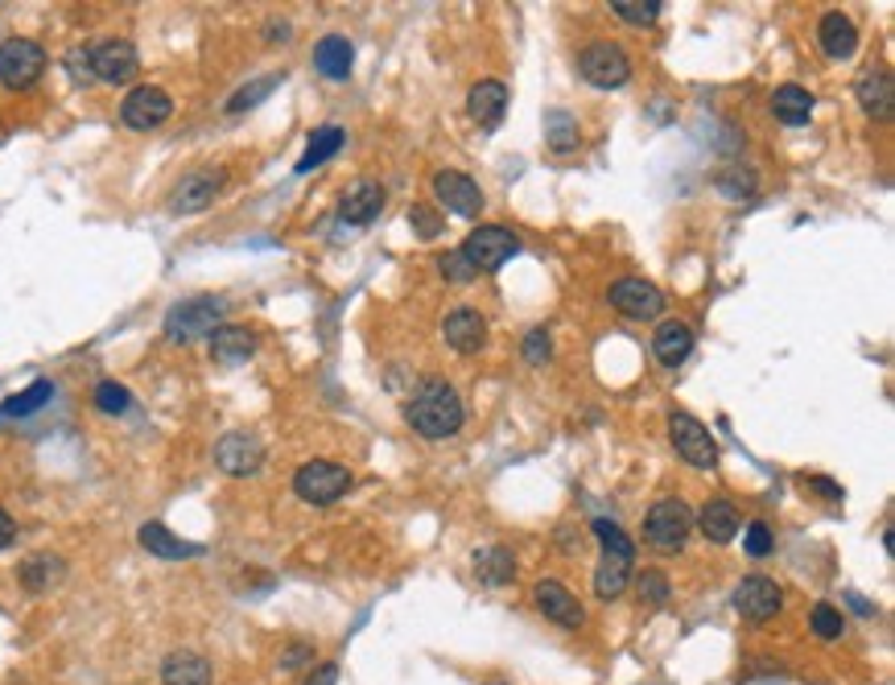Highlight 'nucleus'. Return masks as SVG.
<instances>
[{
	"label": "nucleus",
	"mask_w": 895,
	"mask_h": 685,
	"mask_svg": "<svg viewBox=\"0 0 895 685\" xmlns=\"http://www.w3.org/2000/svg\"><path fill=\"white\" fill-rule=\"evenodd\" d=\"M467 112H471V121L479 124V128H495L507 112V87L500 83V79L474 83L471 96H467Z\"/></svg>",
	"instance_id": "nucleus-21"
},
{
	"label": "nucleus",
	"mask_w": 895,
	"mask_h": 685,
	"mask_svg": "<svg viewBox=\"0 0 895 685\" xmlns=\"http://www.w3.org/2000/svg\"><path fill=\"white\" fill-rule=\"evenodd\" d=\"M474 574H479V583H488V586L512 583V579H516V558H512V549H504V546L479 549V553H474Z\"/></svg>",
	"instance_id": "nucleus-30"
},
{
	"label": "nucleus",
	"mask_w": 895,
	"mask_h": 685,
	"mask_svg": "<svg viewBox=\"0 0 895 685\" xmlns=\"http://www.w3.org/2000/svg\"><path fill=\"white\" fill-rule=\"evenodd\" d=\"M265 34H272L269 42H289V37H286V34H289V25H286V21H272V25L265 30Z\"/></svg>",
	"instance_id": "nucleus-51"
},
{
	"label": "nucleus",
	"mask_w": 895,
	"mask_h": 685,
	"mask_svg": "<svg viewBox=\"0 0 895 685\" xmlns=\"http://www.w3.org/2000/svg\"><path fill=\"white\" fill-rule=\"evenodd\" d=\"M693 532V513L681 499H657L644 516V537L660 553H681Z\"/></svg>",
	"instance_id": "nucleus-4"
},
{
	"label": "nucleus",
	"mask_w": 895,
	"mask_h": 685,
	"mask_svg": "<svg viewBox=\"0 0 895 685\" xmlns=\"http://www.w3.org/2000/svg\"><path fill=\"white\" fill-rule=\"evenodd\" d=\"M409 223H413V232H417L422 240H434V236H441V215H438V211H429L425 203H417L413 211H409Z\"/></svg>",
	"instance_id": "nucleus-44"
},
{
	"label": "nucleus",
	"mask_w": 895,
	"mask_h": 685,
	"mask_svg": "<svg viewBox=\"0 0 895 685\" xmlns=\"http://www.w3.org/2000/svg\"><path fill=\"white\" fill-rule=\"evenodd\" d=\"M87 67H91V83H128L141 70V54L133 42L108 37V42L87 46Z\"/></svg>",
	"instance_id": "nucleus-8"
},
{
	"label": "nucleus",
	"mask_w": 895,
	"mask_h": 685,
	"mask_svg": "<svg viewBox=\"0 0 895 685\" xmlns=\"http://www.w3.org/2000/svg\"><path fill=\"white\" fill-rule=\"evenodd\" d=\"M141 546L149 549L153 558H169V562H182V558H199V553H203V546L182 541L178 532H169L166 525H157V520L141 525Z\"/></svg>",
	"instance_id": "nucleus-24"
},
{
	"label": "nucleus",
	"mask_w": 895,
	"mask_h": 685,
	"mask_svg": "<svg viewBox=\"0 0 895 685\" xmlns=\"http://www.w3.org/2000/svg\"><path fill=\"white\" fill-rule=\"evenodd\" d=\"M441 335H446V343L455 347L458 356H474L488 343V318L479 310H455V314H446Z\"/></svg>",
	"instance_id": "nucleus-18"
},
{
	"label": "nucleus",
	"mask_w": 895,
	"mask_h": 685,
	"mask_svg": "<svg viewBox=\"0 0 895 685\" xmlns=\"http://www.w3.org/2000/svg\"><path fill=\"white\" fill-rule=\"evenodd\" d=\"M697 529H702V537L714 541V546H730L735 532H739L735 504H730V499H709L706 508H702V516H697Z\"/></svg>",
	"instance_id": "nucleus-26"
},
{
	"label": "nucleus",
	"mask_w": 895,
	"mask_h": 685,
	"mask_svg": "<svg viewBox=\"0 0 895 685\" xmlns=\"http://www.w3.org/2000/svg\"><path fill=\"white\" fill-rule=\"evenodd\" d=\"M594 537H598V546H603V553H615V558H631L636 562V546L627 541V532L615 525V520H607V516H598L591 525Z\"/></svg>",
	"instance_id": "nucleus-35"
},
{
	"label": "nucleus",
	"mask_w": 895,
	"mask_h": 685,
	"mask_svg": "<svg viewBox=\"0 0 895 685\" xmlns=\"http://www.w3.org/2000/svg\"><path fill=\"white\" fill-rule=\"evenodd\" d=\"M215 463H220L223 475H256L265 467V442L256 434L232 429L215 442Z\"/></svg>",
	"instance_id": "nucleus-12"
},
{
	"label": "nucleus",
	"mask_w": 895,
	"mask_h": 685,
	"mask_svg": "<svg viewBox=\"0 0 895 685\" xmlns=\"http://www.w3.org/2000/svg\"><path fill=\"white\" fill-rule=\"evenodd\" d=\"M578 75L586 79L591 87H603V91H615L631 79V58L624 54V46L615 42H594L586 50L578 54Z\"/></svg>",
	"instance_id": "nucleus-6"
},
{
	"label": "nucleus",
	"mask_w": 895,
	"mask_h": 685,
	"mask_svg": "<svg viewBox=\"0 0 895 685\" xmlns=\"http://www.w3.org/2000/svg\"><path fill=\"white\" fill-rule=\"evenodd\" d=\"M128 405H133V393H128L124 384H116V380H103V384H96V409H100V413L120 417V413H128Z\"/></svg>",
	"instance_id": "nucleus-37"
},
{
	"label": "nucleus",
	"mask_w": 895,
	"mask_h": 685,
	"mask_svg": "<svg viewBox=\"0 0 895 685\" xmlns=\"http://www.w3.org/2000/svg\"><path fill=\"white\" fill-rule=\"evenodd\" d=\"M607 297L624 318H636V323H648V318H660V314H664V293H660L652 281H640V277L615 281Z\"/></svg>",
	"instance_id": "nucleus-11"
},
{
	"label": "nucleus",
	"mask_w": 895,
	"mask_h": 685,
	"mask_svg": "<svg viewBox=\"0 0 895 685\" xmlns=\"http://www.w3.org/2000/svg\"><path fill=\"white\" fill-rule=\"evenodd\" d=\"M351 63H355V50L343 34H326L318 46H314V67H318L322 79H347V75H351Z\"/></svg>",
	"instance_id": "nucleus-28"
},
{
	"label": "nucleus",
	"mask_w": 895,
	"mask_h": 685,
	"mask_svg": "<svg viewBox=\"0 0 895 685\" xmlns=\"http://www.w3.org/2000/svg\"><path fill=\"white\" fill-rule=\"evenodd\" d=\"M169 116H174V100H169V91H161V87H153V83L133 87V91L124 96V103H120V121L128 124V128H136V133L161 128Z\"/></svg>",
	"instance_id": "nucleus-10"
},
{
	"label": "nucleus",
	"mask_w": 895,
	"mask_h": 685,
	"mask_svg": "<svg viewBox=\"0 0 895 685\" xmlns=\"http://www.w3.org/2000/svg\"><path fill=\"white\" fill-rule=\"evenodd\" d=\"M256 356V330L253 326H215L211 330V360L220 368H239Z\"/></svg>",
	"instance_id": "nucleus-17"
},
{
	"label": "nucleus",
	"mask_w": 895,
	"mask_h": 685,
	"mask_svg": "<svg viewBox=\"0 0 895 685\" xmlns=\"http://www.w3.org/2000/svg\"><path fill=\"white\" fill-rule=\"evenodd\" d=\"M305 661H314V649H310V644H289V649L281 652V669H302Z\"/></svg>",
	"instance_id": "nucleus-47"
},
{
	"label": "nucleus",
	"mask_w": 895,
	"mask_h": 685,
	"mask_svg": "<svg viewBox=\"0 0 895 685\" xmlns=\"http://www.w3.org/2000/svg\"><path fill=\"white\" fill-rule=\"evenodd\" d=\"M343 141H347V133H343L338 124H326V128H318V133L310 137V145H305L302 161H298V173H310V170H318L322 161H331V157L343 149Z\"/></svg>",
	"instance_id": "nucleus-31"
},
{
	"label": "nucleus",
	"mask_w": 895,
	"mask_h": 685,
	"mask_svg": "<svg viewBox=\"0 0 895 685\" xmlns=\"http://www.w3.org/2000/svg\"><path fill=\"white\" fill-rule=\"evenodd\" d=\"M813 96L805 91L801 83H784L776 87V96H772V116H776L780 124H788V128H801V124L813 121Z\"/></svg>",
	"instance_id": "nucleus-27"
},
{
	"label": "nucleus",
	"mask_w": 895,
	"mask_h": 685,
	"mask_svg": "<svg viewBox=\"0 0 895 685\" xmlns=\"http://www.w3.org/2000/svg\"><path fill=\"white\" fill-rule=\"evenodd\" d=\"M578 141H582V133H578V121L570 116V112H561V108H553V112H545V145L553 149V154H574Z\"/></svg>",
	"instance_id": "nucleus-32"
},
{
	"label": "nucleus",
	"mask_w": 895,
	"mask_h": 685,
	"mask_svg": "<svg viewBox=\"0 0 895 685\" xmlns=\"http://www.w3.org/2000/svg\"><path fill=\"white\" fill-rule=\"evenodd\" d=\"M380 211H384V187L380 182H355L338 203V220L351 223V227H368Z\"/></svg>",
	"instance_id": "nucleus-20"
},
{
	"label": "nucleus",
	"mask_w": 895,
	"mask_h": 685,
	"mask_svg": "<svg viewBox=\"0 0 895 685\" xmlns=\"http://www.w3.org/2000/svg\"><path fill=\"white\" fill-rule=\"evenodd\" d=\"M809 483V487H817V492H826L829 499H842V487H838V483H829V480H817V475H813V480H805Z\"/></svg>",
	"instance_id": "nucleus-50"
},
{
	"label": "nucleus",
	"mask_w": 895,
	"mask_h": 685,
	"mask_svg": "<svg viewBox=\"0 0 895 685\" xmlns=\"http://www.w3.org/2000/svg\"><path fill=\"white\" fill-rule=\"evenodd\" d=\"M631 583V558H615V553H603V562L594 570V595L598 599H619Z\"/></svg>",
	"instance_id": "nucleus-29"
},
{
	"label": "nucleus",
	"mask_w": 895,
	"mask_h": 685,
	"mask_svg": "<svg viewBox=\"0 0 895 685\" xmlns=\"http://www.w3.org/2000/svg\"><path fill=\"white\" fill-rule=\"evenodd\" d=\"M809 624H813V632L821 636V640H838V636L846 632L842 611H838V607H829V603H817V607H813Z\"/></svg>",
	"instance_id": "nucleus-38"
},
{
	"label": "nucleus",
	"mask_w": 895,
	"mask_h": 685,
	"mask_svg": "<svg viewBox=\"0 0 895 685\" xmlns=\"http://www.w3.org/2000/svg\"><path fill=\"white\" fill-rule=\"evenodd\" d=\"M434 199H438V206H446L450 215H458V220H474V215L483 211V190H479V182L458 170L434 173Z\"/></svg>",
	"instance_id": "nucleus-13"
},
{
	"label": "nucleus",
	"mask_w": 895,
	"mask_h": 685,
	"mask_svg": "<svg viewBox=\"0 0 895 685\" xmlns=\"http://www.w3.org/2000/svg\"><path fill=\"white\" fill-rule=\"evenodd\" d=\"M718 187L727 190V194H735V199H743V194H751V190H756V178H751V173H743V178L718 173Z\"/></svg>",
	"instance_id": "nucleus-46"
},
{
	"label": "nucleus",
	"mask_w": 895,
	"mask_h": 685,
	"mask_svg": "<svg viewBox=\"0 0 895 685\" xmlns=\"http://www.w3.org/2000/svg\"><path fill=\"white\" fill-rule=\"evenodd\" d=\"M549 356H553V339H549V330H545V326L528 330V335H524V360L533 363V368H545V363H549Z\"/></svg>",
	"instance_id": "nucleus-40"
},
{
	"label": "nucleus",
	"mask_w": 895,
	"mask_h": 685,
	"mask_svg": "<svg viewBox=\"0 0 895 685\" xmlns=\"http://www.w3.org/2000/svg\"><path fill=\"white\" fill-rule=\"evenodd\" d=\"M293 492H298V499L314 504V508H331L335 499L351 492V471L343 463H331V459H310L305 467H298Z\"/></svg>",
	"instance_id": "nucleus-3"
},
{
	"label": "nucleus",
	"mask_w": 895,
	"mask_h": 685,
	"mask_svg": "<svg viewBox=\"0 0 895 685\" xmlns=\"http://www.w3.org/2000/svg\"><path fill=\"white\" fill-rule=\"evenodd\" d=\"M335 682H338V665H335V661H322V665L314 669L310 677H305V685H335Z\"/></svg>",
	"instance_id": "nucleus-48"
},
{
	"label": "nucleus",
	"mask_w": 895,
	"mask_h": 685,
	"mask_svg": "<svg viewBox=\"0 0 895 685\" xmlns=\"http://www.w3.org/2000/svg\"><path fill=\"white\" fill-rule=\"evenodd\" d=\"M611 9H615V18L627 21V25H657L660 18V0H615Z\"/></svg>",
	"instance_id": "nucleus-36"
},
{
	"label": "nucleus",
	"mask_w": 895,
	"mask_h": 685,
	"mask_svg": "<svg viewBox=\"0 0 895 685\" xmlns=\"http://www.w3.org/2000/svg\"><path fill=\"white\" fill-rule=\"evenodd\" d=\"M462 401L446 380H422L405 401V422L413 426V434H422L429 442L441 438H455L462 429Z\"/></svg>",
	"instance_id": "nucleus-1"
},
{
	"label": "nucleus",
	"mask_w": 895,
	"mask_h": 685,
	"mask_svg": "<svg viewBox=\"0 0 895 685\" xmlns=\"http://www.w3.org/2000/svg\"><path fill=\"white\" fill-rule=\"evenodd\" d=\"M21 586L25 591H46V586H54L58 579H63V558H54V553H37V558H30V562H21Z\"/></svg>",
	"instance_id": "nucleus-33"
},
{
	"label": "nucleus",
	"mask_w": 895,
	"mask_h": 685,
	"mask_svg": "<svg viewBox=\"0 0 895 685\" xmlns=\"http://www.w3.org/2000/svg\"><path fill=\"white\" fill-rule=\"evenodd\" d=\"M850 607H854L859 616H871V603H862V595H850Z\"/></svg>",
	"instance_id": "nucleus-52"
},
{
	"label": "nucleus",
	"mask_w": 895,
	"mask_h": 685,
	"mask_svg": "<svg viewBox=\"0 0 895 685\" xmlns=\"http://www.w3.org/2000/svg\"><path fill=\"white\" fill-rule=\"evenodd\" d=\"M277 83H281V79L272 75V79H256V83L239 87L236 96L227 100V112H248V108H256V100H265V96H269V91H272Z\"/></svg>",
	"instance_id": "nucleus-39"
},
{
	"label": "nucleus",
	"mask_w": 895,
	"mask_h": 685,
	"mask_svg": "<svg viewBox=\"0 0 895 685\" xmlns=\"http://www.w3.org/2000/svg\"><path fill=\"white\" fill-rule=\"evenodd\" d=\"M438 273L446 277V281H455V285H471L474 277V269H471V260L462 257V252H441L438 257Z\"/></svg>",
	"instance_id": "nucleus-41"
},
{
	"label": "nucleus",
	"mask_w": 895,
	"mask_h": 685,
	"mask_svg": "<svg viewBox=\"0 0 895 685\" xmlns=\"http://www.w3.org/2000/svg\"><path fill=\"white\" fill-rule=\"evenodd\" d=\"M458 252L471 260L474 273H495V269H504L507 260L521 252V240H516V232H507L500 223H483V227H474L471 236H467V244Z\"/></svg>",
	"instance_id": "nucleus-5"
},
{
	"label": "nucleus",
	"mask_w": 895,
	"mask_h": 685,
	"mask_svg": "<svg viewBox=\"0 0 895 685\" xmlns=\"http://www.w3.org/2000/svg\"><path fill=\"white\" fill-rule=\"evenodd\" d=\"M67 70L75 83H91V67H87V46H79V50L67 54Z\"/></svg>",
	"instance_id": "nucleus-45"
},
{
	"label": "nucleus",
	"mask_w": 895,
	"mask_h": 685,
	"mask_svg": "<svg viewBox=\"0 0 895 685\" xmlns=\"http://www.w3.org/2000/svg\"><path fill=\"white\" fill-rule=\"evenodd\" d=\"M54 396V384L51 380H34L25 393H18V396H9L4 405H0V417H30V413H37L46 401Z\"/></svg>",
	"instance_id": "nucleus-34"
},
{
	"label": "nucleus",
	"mask_w": 895,
	"mask_h": 685,
	"mask_svg": "<svg viewBox=\"0 0 895 685\" xmlns=\"http://www.w3.org/2000/svg\"><path fill=\"white\" fill-rule=\"evenodd\" d=\"M13 541H18V520L0 508V549H9Z\"/></svg>",
	"instance_id": "nucleus-49"
},
{
	"label": "nucleus",
	"mask_w": 895,
	"mask_h": 685,
	"mask_svg": "<svg viewBox=\"0 0 895 685\" xmlns=\"http://www.w3.org/2000/svg\"><path fill=\"white\" fill-rule=\"evenodd\" d=\"M854 96H859L862 112L871 121H887L892 116V103H895V91H892V75L883 67H866L854 83Z\"/></svg>",
	"instance_id": "nucleus-19"
},
{
	"label": "nucleus",
	"mask_w": 895,
	"mask_h": 685,
	"mask_svg": "<svg viewBox=\"0 0 895 685\" xmlns=\"http://www.w3.org/2000/svg\"><path fill=\"white\" fill-rule=\"evenodd\" d=\"M784 607V595H780V586L772 583V579H743V583L735 586V611L743 619H756V624H763V619H772Z\"/></svg>",
	"instance_id": "nucleus-16"
},
{
	"label": "nucleus",
	"mask_w": 895,
	"mask_h": 685,
	"mask_svg": "<svg viewBox=\"0 0 895 685\" xmlns=\"http://www.w3.org/2000/svg\"><path fill=\"white\" fill-rule=\"evenodd\" d=\"M533 599H537V611H541L545 619L561 624V628H582V624H586L582 603H578L574 591H570V586H561L558 579H545V583H537Z\"/></svg>",
	"instance_id": "nucleus-15"
},
{
	"label": "nucleus",
	"mask_w": 895,
	"mask_h": 685,
	"mask_svg": "<svg viewBox=\"0 0 895 685\" xmlns=\"http://www.w3.org/2000/svg\"><path fill=\"white\" fill-rule=\"evenodd\" d=\"M223 314H227V302L215 297V293H203V297H187L166 314V339L169 343H194V339H211V330L223 326Z\"/></svg>",
	"instance_id": "nucleus-2"
},
{
	"label": "nucleus",
	"mask_w": 895,
	"mask_h": 685,
	"mask_svg": "<svg viewBox=\"0 0 895 685\" xmlns=\"http://www.w3.org/2000/svg\"><path fill=\"white\" fill-rule=\"evenodd\" d=\"M161 682L166 685H211V661L199 652H169L161 661Z\"/></svg>",
	"instance_id": "nucleus-25"
},
{
	"label": "nucleus",
	"mask_w": 895,
	"mask_h": 685,
	"mask_svg": "<svg viewBox=\"0 0 895 685\" xmlns=\"http://www.w3.org/2000/svg\"><path fill=\"white\" fill-rule=\"evenodd\" d=\"M817 42H821L826 58L846 63V58H854V50H859V30H854V21L846 18V13H826L821 25H817Z\"/></svg>",
	"instance_id": "nucleus-22"
},
{
	"label": "nucleus",
	"mask_w": 895,
	"mask_h": 685,
	"mask_svg": "<svg viewBox=\"0 0 895 685\" xmlns=\"http://www.w3.org/2000/svg\"><path fill=\"white\" fill-rule=\"evenodd\" d=\"M743 546H747V553H751V558H768V553L776 549V532L768 529L763 520H751V525H747V532H743Z\"/></svg>",
	"instance_id": "nucleus-43"
},
{
	"label": "nucleus",
	"mask_w": 895,
	"mask_h": 685,
	"mask_svg": "<svg viewBox=\"0 0 895 685\" xmlns=\"http://www.w3.org/2000/svg\"><path fill=\"white\" fill-rule=\"evenodd\" d=\"M46 70V50L37 46L34 37H9L0 46V83L9 91H25L34 87Z\"/></svg>",
	"instance_id": "nucleus-7"
},
{
	"label": "nucleus",
	"mask_w": 895,
	"mask_h": 685,
	"mask_svg": "<svg viewBox=\"0 0 895 685\" xmlns=\"http://www.w3.org/2000/svg\"><path fill=\"white\" fill-rule=\"evenodd\" d=\"M652 351H657V360L664 363V368H681L693 351V326L676 323V318L673 323H660L657 335H652Z\"/></svg>",
	"instance_id": "nucleus-23"
},
{
	"label": "nucleus",
	"mask_w": 895,
	"mask_h": 685,
	"mask_svg": "<svg viewBox=\"0 0 895 685\" xmlns=\"http://www.w3.org/2000/svg\"><path fill=\"white\" fill-rule=\"evenodd\" d=\"M636 595H640V603L660 607V603L669 599V579H664V574H657V570H644L640 579H636Z\"/></svg>",
	"instance_id": "nucleus-42"
},
{
	"label": "nucleus",
	"mask_w": 895,
	"mask_h": 685,
	"mask_svg": "<svg viewBox=\"0 0 895 685\" xmlns=\"http://www.w3.org/2000/svg\"><path fill=\"white\" fill-rule=\"evenodd\" d=\"M669 442H673L676 454L690 467H697V471H709V467L718 463V446L709 438V429L702 426L697 417H690V413H673V417H669Z\"/></svg>",
	"instance_id": "nucleus-9"
},
{
	"label": "nucleus",
	"mask_w": 895,
	"mask_h": 685,
	"mask_svg": "<svg viewBox=\"0 0 895 685\" xmlns=\"http://www.w3.org/2000/svg\"><path fill=\"white\" fill-rule=\"evenodd\" d=\"M220 190H223V170H194L174 187V194H169V211H174V215L206 211V206L215 203Z\"/></svg>",
	"instance_id": "nucleus-14"
}]
</instances>
